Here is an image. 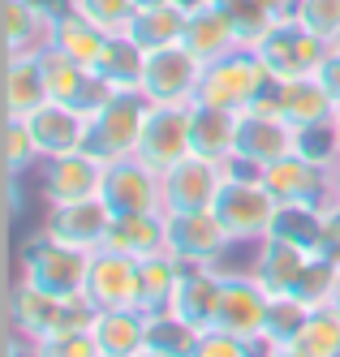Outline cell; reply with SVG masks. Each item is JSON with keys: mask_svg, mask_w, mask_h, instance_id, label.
<instances>
[{"mask_svg": "<svg viewBox=\"0 0 340 357\" xmlns=\"http://www.w3.org/2000/svg\"><path fill=\"white\" fill-rule=\"evenodd\" d=\"M69 9L91 17L95 26H103L108 35H121L129 26V17H134V0H69Z\"/></svg>", "mask_w": 340, "mask_h": 357, "instance_id": "60d3db41", "label": "cell"}, {"mask_svg": "<svg viewBox=\"0 0 340 357\" xmlns=\"http://www.w3.org/2000/svg\"><path fill=\"white\" fill-rule=\"evenodd\" d=\"M31 357H99L91 331H52L31 344Z\"/></svg>", "mask_w": 340, "mask_h": 357, "instance_id": "ab89813d", "label": "cell"}, {"mask_svg": "<svg viewBox=\"0 0 340 357\" xmlns=\"http://www.w3.org/2000/svg\"><path fill=\"white\" fill-rule=\"evenodd\" d=\"M138 357H164V353H155V349H142V353H138Z\"/></svg>", "mask_w": 340, "mask_h": 357, "instance_id": "db71d44e", "label": "cell"}, {"mask_svg": "<svg viewBox=\"0 0 340 357\" xmlns=\"http://www.w3.org/2000/svg\"><path fill=\"white\" fill-rule=\"evenodd\" d=\"M39 61H43L47 95L57 99V104H69V108H77V99H82V91H87V78H91V69L73 65L65 52H57V47H43V52H39Z\"/></svg>", "mask_w": 340, "mask_h": 357, "instance_id": "1f68e13d", "label": "cell"}, {"mask_svg": "<svg viewBox=\"0 0 340 357\" xmlns=\"http://www.w3.org/2000/svg\"><path fill=\"white\" fill-rule=\"evenodd\" d=\"M327 305H332V310L340 314V271H336V289H332V301H327Z\"/></svg>", "mask_w": 340, "mask_h": 357, "instance_id": "816d5d0a", "label": "cell"}, {"mask_svg": "<svg viewBox=\"0 0 340 357\" xmlns=\"http://www.w3.org/2000/svg\"><path fill=\"white\" fill-rule=\"evenodd\" d=\"M228 168L202 155H186L164 172V211H212Z\"/></svg>", "mask_w": 340, "mask_h": 357, "instance_id": "9a60e30c", "label": "cell"}, {"mask_svg": "<svg viewBox=\"0 0 340 357\" xmlns=\"http://www.w3.org/2000/svg\"><path fill=\"white\" fill-rule=\"evenodd\" d=\"M26 5H35V9L47 13V17H61V13L69 9V0H26Z\"/></svg>", "mask_w": 340, "mask_h": 357, "instance_id": "7dc6e473", "label": "cell"}, {"mask_svg": "<svg viewBox=\"0 0 340 357\" xmlns=\"http://www.w3.org/2000/svg\"><path fill=\"white\" fill-rule=\"evenodd\" d=\"M117 35H108L103 26H95L91 17H82L77 9H65L61 17H52V39L47 47H57V52H65L73 65H82V69H99L103 56H108V47H112Z\"/></svg>", "mask_w": 340, "mask_h": 357, "instance_id": "44dd1931", "label": "cell"}, {"mask_svg": "<svg viewBox=\"0 0 340 357\" xmlns=\"http://www.w3.org/2000/svg\"><path fill=\"white\" fill-rule=\"evenodd\" d=\"M26 130H31L35 146L43 160H57V155H69V151H82L87 146V125L91 116H82L77 108L69 104H57V99H47L43 108H35L31 116H22Z\"/></svg>", "mask_w": 340, "mask_h": 357, "instance_id": "ac0fdd59", "label": "cell"}, {"mask_svg": "<svg viewBox=\"0 0 340 357\" xmlns=\"http://www.w3.org/2000/svg\"><path fill=\"white\" fill-rule=\"evenodd\" d=\"M160 5H172V0H134V9H160Z\"/></svg>", "mask_w": 340, "mask_h": 357, "instance_id": "f907efd6", "label": "cell"}, {"mask_svg": "<svg viewBox=\"0 0 340 357\" xmlns=\"http://www.w3.org/2000/svg\"><path fill=\"white\" fill-rule=\"evenodd\" d=\"M267 357H306L302 349H293V344H272V353Z\"/></svg>", "mask_w": 340, "mask_h": 357, "instance_id": "c3c4849f", "label": "cell"}, {"mask_svg": "<svg viewBox=\"0 0 340 357\" xmlns=\"http://www.w3.org/2000/svg\"><path fill=\"white\" fill-rule=\"evenodd\" d=\"M47 78L39 52L5 56V116H31L35 108L47 104Z\"/></svg>", "mask_w": 340, "mask_h": 357, "instance_id": "cb8c5ba5", "label": "cell"}, {"mask_svg": "<svg viewBox=\"0 0 340 357\" xmlns=\"http://www.w3.org/2000/svg\"><path fill=\"white\" fill-rule=\"evenodd\" d=\"M142 69H147V52L138 43H129L125 35H117L112 47H108V56H103V65L95 73H103V78H108L112 86H121V91H138L142 86Z\"/></svg>", "mask_w": 340, "mask_h": 357, "instance_id": "d6a6232c", "label": "cell"}, {"mask_svg": "<svg viewBox=\"0 0 340 357\" xmlns=\"http://www.w3.org/2000/svg\"><path fill=\"white\" fill-rule=\"evenodd\" d=\"M91 336L99 344V357H138L147 349V314L138 305L99 310L91 323Z\"/></svg>", "mask_w": 340, "mask_h": 357, "instance_id": "603a6c76", "label": "cell"}, {"mask_svg": "<svg viewBox=\"0 0 340 357\" xmlns=\"http://www.w3.org/2000/svg\"><path fill=\"white\" fill-rule=\"evenodd\" d=\"M272 86V73L263 69L254 47H237L212 65H202V82H198V99L194 104H212V108H228V112H246L254 108L263 91Z\"/></svg>", "mask_w": 340, "mask_h": 357, "instance_id": "3957f363", "label": "cell"}, {"mask_svg": "<svg viewBox=\"0 0 340 357\" xmlns=\"http://www.w3.org/2000/svg\"><path fill=\"white\" fill-rule=\"evenodd\" d=\"M297 151V130L284 125L276 112L263 108H246L237 121V142H232V160L228 168H246V172H263L267 164L284 160Z\"/></svg>", "mask_w": 340, "mask_h": 357, "instance_id": "ba28073f", "label": "cell"}, {"mask_svg": "<svg viewBox=\"0 0 340 357\" xmlns=\"http://www.w3.org/2000/svg\"><path fill=\"white\" fill-rule=\"evenodd\" d=\"M43 164L39 146L31 138V130H26L22 116H5V172H35Z\"/></svg>", "mask_w": 340, "mask_h": 357, "instance_id": "74e56055", "label": "cell"}, {"mask_svg": "<svg viewBox=\"0 0 340 357\" xmlns=\"http://www.w3.org/2000/svg\"><path fill=\"white\" fill-rule=\"evenodd\" d=\"M254 108L276 112L284 125H293V130H310V125L336 116V104H332V95L323 91L319 78H293V82L272 78V86L263 91V99H258Z\"/></svg>", "mask_w": 340, "mask_h": 357, "instance_id": "2e32d148", "label": "cell"}, {"mask_svg": "<svg viewBox=\"0 0 340 357\" xmlns=\"http://www.w3.org/2000/svg\"><path fill=\"white\" fill-rule=\"evenodd\" d=\"M95 310H121V305H134L138 301V259L103 245L91 254V267H87V289H82Z\"/></svg>", "mask_w": 340, "mask_h": 357, "instance_id": "e0dca14e", "label": "cell"}, {"mask_svg": "<svg viewBox=\"0 0 340 357\" xmlns=\"http://www.w3.org/2000/svg\"><path fill=\"white\" fill-rule=\"evenodd\" d=\"M134 155L155 168V172H168L172 164H181L190 151V108H155L147 112V125H142V138H138V151Z\"/></svg>", "mask_w": 340, "mask_h": 357, "instance_id": "5bb4252c", "label": "cell"}, {"mask_svg": "<svg viewBox=\"0 0 340 357\" xmlns=\"http://www.w3.org/2000/svg\"><path fill=\"white\" fill-rule=\"evenodd\" d=\"M336 271H340V263H336V259H327V254H315V259L306 263V271H302V280L293 284V293H289V297H297L302 305H310V310H319V305H327V301H332Z\"/></svg>", "mask_w": 340, "mask_h": 357, "instance_id": "e575fe53", "label": "cell"}, {"mask_svg": "<svg viewBox=\"0 0 340 357\" xmlns=\"http://www.w3.org/2000/svg\"><path fill=\"white\" fill-rule=\"evenodd\" d=\"M212 211L228 228L232 245H258L263 237H272V224H276L280 202H276V194L267 190V181L258 172L228 168V176H224V185L216 194V207Z\"/></svg>", "mask_w": 340, "mask_h": 357, "instance_id": "6da1fadb", "label": "cell"}, {"mask_svg": "<svg viewBox=\"0 0 340 357\" xmlns=\"http://www.w3.org/2000/svg\"><path fill=\"white\" fill-rule=\"evenodd\" d=\"M52 39V17L26 0H5V56L43 52Z\"/></svg>", "mask_w": 340, "mask_h": 357, "instance_id": "f1b7e54d", "label": "cell"}, {"mask_svg": "<svg viewBox=\"0 0 340 357\" xmlns=\"http://www.w3.org/2000/svg\"><path fill=\"white\" fill-rule=\"evenodd\" d=\"M237 121H242V112L212 108V104H190V151L228 168L232 142H237Z\"/></svg>", "mask_w": 340, "mask_h": 357, "instance_id": "7402d4cb", "label": "cell"}, {"mask_svg": "<svg viewBox=\"0 0 340 357\" xmlns=\"http://www.w3.org/2000/svg\"><path fill=\"white\" fill-rule=\"evenodd\" d=\"M332 181H336V198H340V164L332 168Z\"/></svg>", "mask_w": 340, "mask_h": 357, "instance_id": "f5cc1de1", "label": "cell"}, {"mask_svg": "<svg viewBox=\"0 0 340 357\" xmlns=\"http://www.w3.org/2000/svg\"><path fill=\"white\" fill-rule=\"evenodd\" d=\"M216 5L224 9V17L232 22V31H237V39L246 43V47H254L258 39L267 35V26H272V13L263 9V0H216Z\"/></svg>", "mask_w": 340, "mask_h": 357, "instance_id": "8d00e7d4", "label": "cell"}, {"mask_svg": "<svg viewBox=\"0 0 340 357\" xmlns=\"http://www.w3.org/2000/svg\"><path fill=\"white\" fill-rule=\"evenodd\" d=\"M310 259H315V254H306V250H297V245H289V241L263 237V241L254 245V259L246 263V271L258 280V284H263L267 297H289Z\"/></svg>", "mask_w": 340, "mask_h": 357, "instance_id": "ffe728a7", "label": "cell"}, {"mask_svg": "<svg viewBox=\"0 0 340 357\" xmlns=\"http://www.w3.org/2000/svg\"><path fill=\"white\" fill-rule=\"evenodd\" d=\"M224 271V289H220V331H232L242 340H258L267 327V310H272V297L263 293V284L246 271V267H220Z\"/></svg>", "mask_w": 340, "mask_h": 357, "instance_id": "7c38bea8", "label": "cell"}, {"mask_svg": "<svg viewBox=\"0 0 340 357\" xmlns=\"http://www.w3.org/2000/svg\"><path fill=\"white\" fill-rule=\"evenodd\" d=\"M202 331L190 327L186 319H177L172 310L164 314H147V349L164 353V357H194Z\"/></svg>", "mask_w": 340, "mask_h": 357, "instance_id": "4dcf8cb0", "label": "cell"}, {"mask_svg": "<svg viewBox=\"0 0 340 357\" xmlns=\"http://www.w3.org/2000/svg\"><path fill=\"white\" fill-rule=\"evenodd\" d=\"M336 357H340V353H336Z\"/></svg>", "mask_w": 340, "mask_h": 357, "instance_id": "6f0895ef", "label": "cell"}, {"mask_svg": "<svg viewBox=\"0 0 340 357\" xmlns=\"http://www.w3.org/2000/svg\"><path fill=\"white\" fill-rule=\"evenodd\" d=\"M267 181V190L276 194L280 207H327L336 198V181H332V168L306 160V155H284L276 164H267L258 172Z\"/></svg>", "mask_w": 340, "mask_h": 357, "instance_id": "30bf717a", "label": "cell"}, {"mask_svg": "<svg viewBox=\"0 0 340 357\" xmlns=\"http://www.w3.org/2000/svg\"><path fill=\"white\" fill-rule=\"evenodd\" d=\"M103 202L112 215H160L164 211V176L147 168L138 155L108 164V181H103Z\"/></svg>", "mask_w": 340, "mask_h": 357, "instance_id": "4fadbf2b", "label": "cell"}, {"mask_svg": "<svg viewBox=\"0 0 340 357\" xmlns=\"http://www.w3.org/2000/svg\"><path fill=\"white\" fill-rule=\"evenodd\" d=\"M220 289H224L220 267H186L168 310L177 319H186L190 327H198V331H212L216 319H220Z\"/></svg>", "mask_w": 340, "mask_h": 357, "instance_id": "d6986e66", "label": "cell"}, {"mask_svg": "<svg viewBox=\"0 0 340 357\" xmlns=\"http://www.w3.org/2000/svg\"><path fill=\"white\" fill-rule=\"evenodd\" d=\"M315 78L323 82V91L332 95V104L340 108V52H327V61L319 65V73H315Z\"/></svg>", "mask_w": 340, "mask_h": 357, "instance_id": "7bdbcfd3", "label": "cell"}, {"mask_svg": "<svg viewBox=\"0 0 340 357\" xmlns=\"http://www.w3.org/2000/svg\"><path fill=\"white\" fill-rule=\"evenodd\" d=\"M332 52H340V31H336V39H332Z\"/></svg>", "mask_w": 340, "mask_h": 357, "instance_id": "11a10c76", "label": "cell"}, {"mask_svg": "<svg viewBox=\"0 0 340 357\" xmlns=\"http://www.w3.org/2000/svg\"><path fill=\"white\" fill-rule=\"evenodd\" d=\"M293 349H302L306 357H336L340 353V314L332 310V305L310 310V319L302 323Z\"/></svg>", "mask_w": 340, "mask_h": 357, "instance_id": "836d02e7", "label": "cell"}, {"mask_svg": "<svg viewBox=\"0 0 340 357\" xmlns=\"http://www.w3.org/2000/svg\"><path fill=\"white\" fill-rule=\"evenodd\" d=\"M181 43L190 47V52L202 61V65H212L228 52H237V47H246L237 39V31H232V22L224 17L220 5H207V9H194L186 17V35H181Z\"/></svg>", "mask_w": 340, "mask_h": 357, "instance_id": "d4e9b609", "label": "cell"}, {"mask_svg": "<svg viewBox=\"0 0 340 357\" xmlns=\"http://www.w3.org/2000/svg\"><path fill=\"white\" fill-rule=\"evenodd\" d=\"M254 52L276 82H293V78H315L319 65L332 52V43L319 39L315 31H306L297 17H280L267 26V35L254 43Z\"/></svg>", "mask_w": 340, "mask_h": 357, "instance_id": "277c9868", "label": "cell"}, {"mask_svg": "<svg viewBox=\"0 0 340 357\" xmlns=\"http://www.w3.org/2000/svg\"><path fill=\"white\" fill-rule=\"evenodd\" d=\"M323 254L340 263V198L327 202V241H323Z\"/></svg>", "mask_w": 340, "mask_h": 357, "instance_id": "f6af8a7d", "label": "cell"}, {"mask_svg": "<svg viewBox=\"0 0 340 357\" xmlns=\"http://www.w3.org/2000/svg\"><path fill=\"white\" fill-rule=\"evenodd\" d=\"M297 155L315 160L323 168H336L340 164V121L327 116L319 125H310V130H297Z\"/></svg>", "mask_w": 340, "mask_h": 357, "instance_id": "d590c367", "label": "cell"}, {"mask_svg": "<svg viewBox=\"0 0 340 357\" xmlns=\"http://www.w3.org/2000/svg\"><path fill=\"white\" fill-rule=\"evenodd\" d=\"M181 271H186V263L177 259V254H151V259L138 263V310L142 314H164L172 305V293L181 284Z\"/></svg>", "mask_w": 340, "mask_h": 357, "instance_id": "4316f807", "label": "cell"}, {"mask_svg": "<svg viewBox=\"0 0 340 357\" xmlns=\"http://www.w3.org/2000/svg\"><path fill=\"white\" fill-rule=\"evenodd\" d=\"M293 17L302 22L306 31H315L319 39H336V31H340V0H297V9H293Z\"/></svg>", "mask_w": 340, "mask_h": 357, "instance_id": "b9f144b4", "label": "cell"}, {"mask_svg": "<svg viewBox=\"0 0 340 357\" xmlns=\"http://www.w3.org/2000/svg\"><path fill=\"white\" fill-rule=\"evenodd\" d=\"M272 237L289 241L306 254H323L327 241V207H280L276 224H272Z\"/></svg>", "mask_w": 340, "mask_h": 357, "instance_id": "f546056e", "label": "cell"}, {"mask_svg": "<svg viewBox=\"0 0 340 357\" xmlns=\"http://www.w3.org/2000/svg\"><path fill=\"white\" fill-rule=\"evenodd\" d=\"M39 198L43 207H61V202H77V198H103V181H108V164L91 151H69V155L43 160L39 168Z\"/></svg>", "mask_w": 340, "mask_h": 357, "instance_id": "52a82bcc", "label": "cell"}, {"mask_svg": "<svg viewBox=\"0 0 340 357\" xmlns=\"http://www.w3.org/2000/svg\"><path fill=\"white\" fill-rule=\"evenodd\" d=\"M336 121H340V108H336Z\"/></svg>", "mask_w": 340, "mask_h": 357, "instance_id": "9f6ffc18", "label": "cell"}, {"mask_svg": "<svg viewBox=\"0 0 340 357\" xmlns=\"http://www.w3.org/2000/svg\"><path fill=\"white\" fill-rule=\"evenodd\" d=\"M147 112H151V104H147L138 91H121L108 108H99L91 116V125H87V151H91V155H99L103 164L129 160L138 151Z\"/></svg>", "mask_w": 340, "mask_h": 357, "instance_id": "8992f818", "label": "cell"}, {"mask_svg": "<svg viewBox=\"0 0 340 357\" xmlns=\"http://www.w3.org/2000/svg\"><path fill=\"white\" fill-rule=\"evenodd\" d=\"M263 9L280 22V17H293V9H297V0H263Z\"/></svg>", "mask_w": 340, "mask_h": 357, "instance_id": "bcb514c9", "label": "cell"}, {"mask_svg": "<svg viewBox=\"0 0 340 357\" xmlns=\"http://www.w3.org/2000/svg\"><path fill=\"white\" fill-rule=\"evenodd\" d=\"M164 215H168V254H177L186 267H224L232 237L216 211H164Z\"/></svg>", "mask_w": 340, "mask_h": 357, "instance_id": "9c48e42d", "label": "cell"}, {"mask_svg": "<svg viewBox=\"0 0 340 357\" xmlns=\"http://www.w3.org/2000/svg\"><path fill=\"white\" fill-rule=\"evenodd\" d=\"M186 9L181 5H160V9H134V17H129V26L121 31L129 43H138L142 52H160V47L168 43H181V35H186Z\"/></svg>", "mask_w": 340, "mask_h": 357, "instance_id": "83f0119b", "label": "cell"}, {"mask_svg": "<svg viewBox=\"0 0 340 357\" xmlns=\"http://www.w3.org/2000/svg\"><path fill=\"white\" fill-rule=\"evenodd\" d=\"M5 185H9V220H22L26 194H35V190H26V176L22 172H5Z\"/></svg>", "mask_w": 340, "mask_h": 357, "instance_id": "ee69618b", "label": "cell"}, {"mask_svg": "<svg viewBox=\"0 0 340 357\" xmlns=\"http://www.w3.org/2000/svg\"><path fill=\"white\" fill-rule=\"evenodd\" d=\"M108 245L129 254V259H151V254L168 250V215H112Z\"/></svg>", "mask_w": 340, "mask_h": 357, "instance_id": "484cf974", "label": "cell"}, {"mask_svg": "<svg viewBox=\"0 0 340 357\" xmlns=\"http://www.w3.org/2000/svg\"><path fill=\"white\" fill-rule=\"evenodd\" d=\"M198 82H202V61L186 43H168L160 52H147L138 95L155 108H190L198 99Z\"/></svg>", "mask_w": 340, "mask_h": 357, "instance_id": "5b68a950", "label": "cell"}, {"mask_svg": "<svg viewBox=\"0 0 340 357\" xmlns=\"http://www.w3.org/2000/svg\"><path fill=\"white\" fill-rule=\"evenodd\" d=\"M43 233L52 241H61L69 250L95 254L108 245V228H112V207L103 198H77V202H61V207L43 211Z\"/></svg>", "mask_w": 340, "mask_h": 357, "instance_id": "8fae6325", "label": "cell"}, {"mask_svg": "<svg viewBox=\"0 0 340 357\" xmlns=\"http://www.w3.org/2000/svg\"><path fill=\"white\" fill-rule=\"evenodd\" d=\"M306 319H310V305H302L297 297H272V310H267L263 336H267L272 344H293Z\"/></svg>", "mask_w": 340, "mask_h": 357, "instance_id": "f35d334b", "label": "cell"}, {"mask_svg": "<svg viewBox=\"0 0 340 357\" xmlns=\"http://www.w3.org/2000/svg\"><path fill=\"white\" fill-rule=\"evenodd\" d=\"M87 267H91V254L52 241L39 228V233H31L26 245L17 250L13 280L26 284V289L47 293V297H77L87 289Z\"/></svg>", "mask_w": 340, "mask_h": 357, "instance_id": "7a4b0ae2", "label": "cell"}, {"mask_svg": "<svg viewBox=\"0 0 340 357\" xmlns=\"http://www.w3.org/2000/svg\"><path fill=\"white\" fill-rule=\"evenodd\" d=\"M172 5H181L186 13H194V9H207V5H216V0H172Z\"/></svg>", "mask_w": 340, "mask_h": 357, "instance_id": "681fc988", "label": "cell"}]
</instances>
